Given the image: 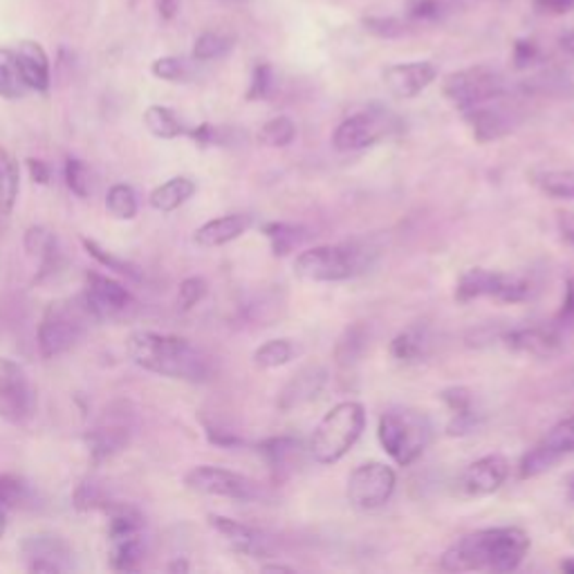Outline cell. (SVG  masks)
I'll return each mask as SVG.
<instances>
[{
	"label": "cell",
	"mask_w": 574,
	"mask_h": 574,
	"mask_svg": "<svg viewBox=\"0 0 574 574\" xmlns=\"http://www.w3.org/2000/svg\"><path fill=\"white\" fill-rule=\"evenodd\" d=\"M126 353L135 366L148 373L191 384L207 381L213 373L209 355L178 334L137 330L126 341Z\"/></svg>",
	"instance_id": "6da1fadb"
},
{
	"label": "cell",
	"mask_w": 574,
	"mask_h": 574,
	"mask_svg": "<svg viewBox=\"0 0 574 574\" xmlns=\"http://www.w3.org/2000/svg\"><path fill=\"white\" fill-rule=\"evenodd\" d=\"M529 550V537L521 527H491L465 534L444 554L449 572H512Z\"/></svg>",
	"instance_id": "7a4b0ae2"
},
{
	"label": "cell",
	"mask_w": 574,
	"mask_h": 574,
	"mask_svg": "<svg viewBox=\"0 0 574 574\" xmlns=\"http://www.w3.org/2000/svg\"><path fill=\"white\" fill-rule=\"evenodd\" d=\"M377 252L362 241L341 245H319L303 252L294 260V274L310 283H337L364 274Z\"/></svg>",
	"instance_id": "3957f363"
},
{
	"label": "cell",
	"mask_w": 574,
	"mask_h": 574,
	"mask_svg": "<svg viewBox=\"0 0 574 574\" xmlns=\"http://www.w3.org/2000/svg\"><path fill=\"white\" fill-rule=\"evenodd\" d=\"M377 436L400 467L413 465L433 440L431 419L415 408H391L379 417Z\"/></svg>",
	"instance_id": "277c9868"
},
{
	"label": "cell",
	"mask_w": 574,
	"mask_h": 574,
	"mask_svg": "<svg viewBox=\"0 0 574 574\" xmlns=\"http://www.w3.org/2000/svg\"><path fill=\"white\" fill-rule=\"evenodd\" d=\"M366 427V411L359 402H341L332 406L317 425L310 442V453L319 465H334L362 438Z\"/></svg>",
	"instance_id": "5b68a950"
},
{
	"label": "cell",
	"mask_w": 574,
	"mask_h": 574,
	"mask_svg": "<svg viewBox=\"0 0 574 574\" xmlns=\"http://www.w3.org/2000/svg\"><path fill=\"white\" fill-rule=\"evenodd\" d=\"M90 323V315L80 298H59L48 303L38 323V353L44 359L65 355L80 343Z\"/></svg>",
	"instance_id": "8992f818"
},
{
	"label": "cell",
	"mask_w": 574,
	"mask_h": 574,
	"mask_svg": "<svg viewBox=\"0 0 574 574\" xmlns=\"http://www.w3.org/2000/svg\"><path fill=\"white\" fill-rule=\"evenodd\" d=\"M101 510L108 514L110 567L118 572L139 570L146 554L144 537H142L144 518L139 510H135L129 503H112V501H103Z\"/></svg>",
	"instance_id": "52a82bcc"
},
{
	"label": "cell",
	"mask_w": 574,
	"mask_h": 574,
	"mask_svg": "<svg viewBox=\"0 0 574 574\" xmlns=\"http://www.w3.org/2000/svg\"><path fill=\"white\" fill-rule=\"evenodd\" d=\"M444 97L461 110H472L476 106L489 103L493 99H503L510 93L505 76L489 65H474L457 70L444 80Z\"/></svg>",
	"instance_id": "ba28073f"
},
{
	"label": "cell",
	"mask_w": 574,
	"mask_h": 574,
	"mask_svg": "<svg viewBox=\"0 0 574 574\" xmlns=\"http://www.w3.org/2000/svg\"><path fill=\"white\" fill-rule=\"evenodd\" d=\"M534 294L532 279L523 274L491 272L485 267H472L455 285V298L469 303L476 298H493L501 303H523Z\"/></svg>",
	"instance_id": "9c48e42d"
},
{
	"label": "cell",
	"mask_w": 574,
	"mask_h": 574,
	"mask_svg": "<svg viewBox=\"0 0 574 574\" xmlns=\"http://www.w3.org/2000/svg\"><path fill=\"white\" fill-rule=\"evenodd\" d=\"M395 114L384 108H368L351 114L332 133V146L339 152H355L370 148L398 131Z\"/></svg>",
	"instance_id": "30bf717a"
},
{
	"label": "cell",
	"mask_w": 574,
	"mask_h": 574,
	"mask_svg": "<svg viewBox=\"0 0 574 574\" xmlns=\"http://www.w3.org/2000/svg\"><path fill=\"white\" fill-rule=\"evenodd\" d=\"M186 489L203 493V496H218V499L229 501H262L265 489L249 476H243L232 469H222L213 465L194 467L184 476Z\"/></svg>",
	"instance_id": "8fae6325"
},
{
	"label": "cell",
	"mask_w": 574,
	"mask_h": 574,
	"mask_svg": "<svg viewBox=\"0 0 574 574\" xmlns=\"http://www.w3.org/2000/svg\"><path fill=\"white\" fill-rule=\"evenodd\" d=\"M82 301L93 321H118L135 308L133 294L120 281L99 272H86Z\"/></svg>",
	"instance_id": "7c38bea8"
},
{
	"label": "cell",
	"mask_w": 574,
	"mask_h": 574,
	"mask_svg": "<svg viewBox=\"0 0 574 574\" xmlns=\"http://www.w3.org/2000/svg\"><path fill=\"white\" fill-rule=\"evenodd\" d=\"M398 476L393 467L384 463H366L357 467L349 478V501L357 510H379L384 508L395 491Z\"/></svg>",
	"instance_id": "4fadbf2b"
},
{
	"label": "cell",
	"mask_w": 574,
	"mask_h": 574,
	"mask_svg": "<svg viewBox=\"0 0 574 574\" xmlns=\"http://www.w3.org/2000/svg\"><path fill=\"white\" fill-rule=\"evenodd\" d=\"M34 411V393L25 370L0 357V419L10 425H23Z\"/></svg>",
	"instance_id": "5bb4252c"
},
{
	"label": "cell",
	"mask_w": 574,
	"mask_h": 574,
	"mask_svg": "<svg viewBox=\"0 0 574 574\" xmlns=\"http://www.w3.org/2000/svg\"><path fill=\"white\" fill-rule=\"evenodd\" d=\"M21 557L29 572H65L72 563V550L57 534H34L21 544Z\"/></svg>",
	"instance_id": "9a60e30c"
},
{
	"label": "cell",
	"mask_w": 574,
	"mask_h": 574,
	"mask_svg": "<svg viewBox=\"0 0 574 574\" xmlns=\"http://www.w3.org/2000/svg\"><path fill=\"white\" fill-rule=\"evenodd\" d=\"M209 525L220 534V537L229 546L245 557L260 559V557H270L274 552L272 537L258 527L245 525L241 521L227 518V516H216V514L209 516Z\"/></svg>",
	"instance_id": "2e32d148"
},
{
	"label": "cell",
	"mask_w": 574,
	"mask_h": 574,
	"mask_svg": "<svg viewBox=\"0 0 574 574\" xmlns=\"http://www.w3.org/2000/svg\"><path fill=\"white\" fill-rule=\"evenodd\" d=\"M381 80H384V86L391 90V95L400 99H413L438 80V68L431 61L395 63L381 72Z\"/></svg>",
	"instance_id": "e0dca14e"
},
{
	"label": "cell",
	"mask_w": 574,
	"mask_h": 574,
	"mask_svg": "<svg viewBox=\"0 0 574 574\" xmlns=\"http://www.w3.org/2000/svg\"><path fill=\"white\" fill-rule=\"evenodd\" d=\"M508 476H510L508 457L491 453L465 469L461 478V487L467 496H489L505 485Z\"/></svg>",
	"instance_id": "ac0fdd59"
},
{
	"label": "cell",
	"mask_w": 574,
	"mask_h": 574,
	"mask_svg": "<svg viewBox=\"0 0 574 574\" xmlns=\"http://www.w3.org/2000/svg\"><path fill=\"white\" fill-rule=\"evenodd\" d=\"M503 99H493L489 103H483V106H476V108L463 112L467 124L474 131V137L480 144L496 142V139H501V137L512 133L514 114L503 106Z\"/></svg>",
	"instance_id": "d6986e66"
},
{
	"label": "cell",
	"mask_w": 574,
	"mask_h": 574,
	"mask_svg": "<svg viewBox=\"0 0 574 574\" xmlns=\"http://www.w3.org/2000/svg\"><path fill=\"white\" fill-rule=\"evenodd\" d=\"M326 384H328V370L323 366L319 364L305 366L283 387L279 395V406L283 411H294L310 404L321 395Z\"/></svg>",
	"instance_id": "ffe728a7"
},
{
	"label": "cell",
	"mask_w": 574,
	"mask_h": 574,
	"mask_svg": "<svg viewBox=\"0 0 574 574\" xmlns=\"http://www.w3.org/2000/svg\"><path fill=\"white\" fill-rule=\"evenodd\" d=\"M501 341L510 351L529 357H552L561 351V334L554 328L544 326L510 330L501 337Z\"/></svg>",
	"instance_id": "44dd1931"
},
{
	"label": "cell",
	"mask_w": 574,
	"mask_h": 574,
	"mask_svg": "<svg viewBox=\"0 0 574 574\" xmlns=\"http://www.w3.org/2000/svg\"><path fill=\"white\" fill-rule=\"evenodd\" d=\"M131 438V427H129V419L126 415H114L108 413L103 423L88 433V447H90V455L95 463L106 461V457L120 453L122 449H126Z\"/></svg>",
	"instance_id": "7402d4cb"
},
{
	"label": "cell",
	"mask_w": 574,
	"mask_h": 574,
	"mask_svg": "<svg viewBox=\"0 0 574 574\" xmlns=\"http://www.w3.org/2000/svg\"><path fill=\"white\" fill-rule=\"evenodd\" d=\"M16 59L23 72V80L29 88V93H41L46 95L52 84V74H50V57L46 48L36 41H21L16 46Z\"/></svg>",
	"instance_id": "603a6c76"
},
{
	"label": "cell",
	"mask_w": 574,
	"mask_h": 574,
	"mask_svg": "<svg viewBox=\"0 0 574 574\" xmlns=\"http://www.w3.org/2000/svg\"><path fill=\"white\" fill-rule=\"evenodd\" d=\"M252 216L247 213H229V216H220L216 220L205 222L203 227H198L194 232V243L198 247L211 249V247H222L227 243H232L236 239H241L247 229L252 227Z\"/></svg>",
	"instance_id": "cb8c5ba5"
},
{
	"label": "cell",
	"mask_w": 574,
	"mask_h": 574,
	"mask_svg": "<svg viewBox=\"0 0 574 574\" xmlns=\"http://www.w3.org/2000/svg\"><path fill=\"white\" fill-rule=\"evenodd\" d=\"M194 194H196V182L186 175H175L150 191L148 205L160 213H171L194 198Z\"/></svg>",
	"instance_id": "d4e9b609"
},
{
	"label": "cell",
	"mask_w": 574,
	"mask_h": 574,
	"mask_svg": "<svg viewBox=\"0 0 574 574\" xmlns=\"http://www.w3.org/2000/svg\"><path fill=\"white\" fill-rule=\"evenodd\" d=\"M431 351V334L423 326H411L391 341V355L402 364L423 362Z\"/></svg>",
	"instance_id": "484cf974"
},
{
	"label": "cell",
	"mask_w": 574,
	"mask_h": 574,
	"mask_svg": "<svg viewBox=\"0 0 574 574\" xmlns=\"http://www.w3.org/2000/svg\"><path fill=\"white\" fill-rule=\"evenodd\" d=\"M258 451L265 455L267 465L272 467V472L277 476H285L292 467H294V461H298L301 453H303V444L296 440V438H288V436H281V438H270L265 440Z\"/></svg>",
	"instance_id": "4316f807"
},
{
	"label": "cell",
	"mask_w": 574,
	"mask_h": 574,
	"mask_svg": "<svg viewBox=\"0 0 574 574\" xmlns=\"http://www.w3.org/2000/svg\"><path fill=\"white\" fill-rule=\"evenodd\" d=\"M262 234L270 241L274 256H288L308 241V229L292 222H267L262 227Z\"/></svg>",
	"instance_id": "83f0119b"
},
{
	"label": "cell",
	"mask_w": 574,
	"mask_h": 574,
	"mask_svg": "<svg viewBox=\"0 0 574 574\" xmlns=\"http://www.w3.org/2000/svg\"><path fill=\"white\" fill-rule=\"evenodd\" d=\"M144 126L160 139H178L188 133V126L167 106H148L144 110Z\"/></svg>",
	"instance_id": "f1b7e54d"
},
{
	"label": "cell",
	"mask_w": 574,
	"mask_h": 574,
	"mask_svg": "<svg viewBox=\"0 0 574 574\" xmlns=\"http://www.w3.org/2000/svg\"><path fill=\"white\" fill-rule=\"evenodd\" d=\"M29 93L23 72L16 59V52L10 48H0V99H23Z\"/></svg>",
	"instance_id": "f546056e"
},
{
	"label": "cell",
	"mask_w": 574,
	"mask_h": 574,
	"mask_svg": "<svg viewBox=\"0 0 574 574\" xmlns=\"http://www.w3.org/2000/svg\"><path fill=\"white\" fill-rule=\"evenodd\" d=\"M21 188L19 162L8 148L0 146V213H12Z\"/></svg>",
	"instance_id": "4dcf8cb0"
},
{
	"label": "cell",
	"mask_w": 574,
	"mask_h": 574,
	"mask_svg": "<svg viewBox=\"0 0 574 574\" xmlns=\"http://www.w3.org/2000/svg\"><path fill=\"white\" fill-rule=\"evenodd\" d=\"M196 59H184V57H162L156 59L150 63V72L152 76H158L162 82H171V84H188L194 82L198 76V68H196Z\"/></svg>",
	"instance_id": "1f68e13d"
},
{
	"label": "cell",
	"mask_w": 574,
	"mask_h": 574,
	"mask_svg": "<svg viewBox=\"0 0 574 574\" xmlns=\"http://www.w3.org/2000/svg\"><path fill=\"white\" fill-rule=\"evenodd\" d=\"M298 349L294 346V341L290 339H270L265 341L260 349L254 353V364L262 370H272L290 364L296 357Z\"/></svg>",
	"instance_id": "d6a6232c"
},
{
	"label": "cell",
	"mask_w": 574,
	"mask_h": 574,
	"mask_svg": "<svg viewBox=\"0 0 574 574\" xmlns=\"http://www.w3.org/2000/svg\"><path fill=\"white\" fill-rule=\"evenodd\" d=\"M82 245H84V249L88 252V256H93L99 265H103L106 270H110V272H114V274H120V277H126L129 281H142V279H144V277H142V270H139V267H137L135 262H131V260H126V258H120V256H114L112 252L103 249L97 241H93V239H82Z\"/></svg>",
	"instance_id": "836d02e7"
},
{
	"label": "cell",
	"mask_w": 574,
	"mask_h": 574,
	"mask_svg": "<svg viewBox=\"0 0 574 574\" xmlns=\"http://www.w3.org/2000/svg\"><path fill=\"white\" fill-rule=\"evenodd\" d=\"M0 503L8 510H25L34 505V489L14 474H0Z\"/></svg>",
	"instance_id": "e575fe53"
},
{
	"label": "cell",
	"mask_w": 574,
	"mask_h": 574,
	"mask_svg": "<svg viewBox=\"0 0 574 574\" xmlns=\"http://www.w3.org/2000/svg\"><path fill=\"white\" fill-rule=\"evenodd\" d=\"M534 184H537L546 196L557 200H574V171L548 169L534 173Z\"/></svg>",
	"instance_id": "d590c367"
},
{
	"label": "cell",
	"mask_w": 574,
	"mask_h": 574,
	"mask_svg": "<svg viewBox=\"0 0 574 574\" xmlns=\"http://www.w3.org/2000/svg\"><path fill=\"white\" fill-rule=\"evenodd\" d=\"M106 211L114 220H133L137 216V211H139L135 188L129 186V184L110 186L108 196H106Z\"/></svg>",
	"instance_id": "8d00e7d4"
},
{
	"label": "cell",
	"mask_w": 574,
	"mask_h": 574,
	"mask_svg": "<svg viewBox=\"0 0 574 574\" xmlns=\"http://www.w3.org/2000/svg\"><path fill=\"white\" fill-rule=\"evenodd\" d=\"M453 10V0H406V16L413 25L442 21Z\"/></svg>",
	"instance_id": "74e56055"
},
{
	"label": "cell",
	"mask_w": 574,
	"mask_h": 574,
	"mask_svg": "<svg viewBox=\"0 0 574 574\" xmlns=\"http://www.w3.org/2000/svg\"><path fill=\"white\" fill-rule=\"evenodd\" d=\"M234 48V38L220 34V32H205L196 38L194 44V59L198 63H207V61H216L227 57Z\"/></svg>",
	"instance_id": "f35d334b"
},
{
	"label": "cell",
	"mask_w": 574,
	"mask_h": 574,
	"mask_svg": "<svg viewBox=\"0 0 574 574\" xmlns=\"http://www.w3.org/2000/svg\"><path fill=\"white\" fill-rule=\"evenodd\" d=\"M366 349V330L362 326H353L343 332L334 346V357L341 366H351L359 362Z\"/></svg>",
	"instance_id": "ab89813d"
},
{
	"label": "cell",
	"mask_w": 574,
	"mask_h": 574,
	"mask_svg": "<svg viewBox=\"0 0 574 574\" xmlns=\"http://www.w3.org/2000/svg\"><path fill=\"white\" fill-rule=\"evenodd\" d=\"M294 139H296V126L290 118H285V114L265 122L262 129L258 131V142L270 148H285Z\"/></svg>",
	"instance_id": "60d3db41"
},
{
	"label": "cell",
	"mask_w": 574,
	"mask_h": 574,
	"mask_svg": "<svg viewBox=\"0 0 574 574\" xmlns=\"http://www.w3.org/2000/svg\"><path fill=\"white\" fill-rule=\"evenodd\" d=\"M539 447L550 451L557 461H561L565 453H572L574 451V417H565L559 425H554L548 431V436L539 442Z\"/></svg>",
	"instance_id": "b9f144b4"
},
{
	"label": "cell",
	"mask_w": 574,
	"mask_h": 574,
	"mask_svg": "<svg viewBox=\"0 0 574 574\" xmlns=\"http://www.w3.org/2000/svg\"><path fill=\"white\" fill-rule=\"evenodd\" d=\"M364 29L375 34L377 38H404L413 32V23L398 16H368L362 21Z\"/></svg>",
	"instance_id": "7bdbcfd3"
},
{
	"label": "cell",
	"mask_w": 574,
	"mask_h": 574,
	"mask_svg": "<svg viewBox=\"0 0 574 574\" xmlns=\"http://www.w3.org/2000/svg\"><path fill=\"white\" fill-rule=\"evenodd\" d=\"M63 173H65V184L74 196L88 198L93 194V173L84 160L68 158Z\"/></svg>",
	"instance_id": "ee69618b"
},
{
	"label": "cell",
	"mask_w": 574,
	"mask_h": 574,
	"mask_svg": "<svg viewBox=\"0 0 574 574\" xmlns=\"http://www.w3.org/2000/svg\"><path fill=\"white\" fill-rule=\"evenodd\" d=\"M557 463H559V461H557V457H554L550 451H546L544 447L537 444L532 451H527V453L523 455V461H521V478H534V476H539V474L552 469Z\"/></svg>",
	"instance_id": "f6af8a7d"
},
{
	"label": "cell",
	"mask_w": 574,
	"mask_h": 574,
	"mask_svg": "<svg viewBox=\"0 0 574 574\" xmlns=\"http://www.w3.org/2000/svg\"><path fill=\"white\" fill-rule=\"evenodd\" d=\"M272 93H274V70L270 65H267V63H260L252 72V82H249L247 99L249 101L270 99Z\"/></svg>",
	"instance_id": "bcb514c9"
},
{
	"label": "cell",
	"mask_w": 574,
	"mask_h": 574,
	"mask_svg": "<svg viewBox=\"0 0 574 574\" xmlns=\"http://www.w3.org/2000/svg\"><path fill=\"white\" fill-rule=\"evenodd\" d=\"M207 296V281L200 277H188L180 283L178 290V305L182 313L194 310L196 305Z\"/></svg>",
	"instance_id": "7dc6e473"
},
{
	"label": "cell",
	"mask_w": 574,
	"mask_h": 574,
	"mask_svg": "<svg viewBox=\"0 0 574 574\" xmlns=\"http://www.w3.org/2000/svg\"><path fill=\"white\" fill-rule=\"evenodd\" d=\"M478 427H480V413H476V408H467L461 413H451L447 433L453 438H463L474 433Z\"/></svg>",
	"instance_id": "c3c4849f"
},
{
	"label": "cell",
	"mask_w": 574,
	"mask_h": 574,
	"mask_svg": "<svg viewBox=\"0 0 574 574\" xmlns=\"http://www.w3.org/2000/svg\"><path fill=\"white\" fill-rule=\"evenodd\" d=\"M442 400H444V404L449 406L451 413H461V411L474 408V395H472V391L465 389V387L447 389V391L442 393Z\"/></svg>",
	"instance_id": "681fc988"
},
{
	"label": "cell",
	"mask_w": 574,
	"mask_h": 574,
	"mask_svg": "<svg viewBox=\"0 0 574 574\" xmlns=\"http://www.w3.org/2000/svg\"><path fill=\"white\" fill-rule=\"evenodd\" d=\"M539 59H541V52H539V48L534 46L532 41H518L516 44V48H514V65L518 70L532 68Z\"/></svg>",
	"instance_id": "f907efd6"
},
{
	"label": "cell",
	"mask_w": 574,
	"mask_h": 574,
	"mask_svg": "<svg viewBox=\"0 0 574 574\" xmlns=\"http://www.w3.org/2000/svg\"><path fill=\"white\" fill-rule=\"evenodd\" d=\"M534 8L539 14H567L574 10V0H534Z\"/></svg>",
	"instance_id": "816d5d0a"
},
{
	"label": "cell",
	"mask_w": 574,
	"mask_h": 574,
	"mask_svg": "<svg viewBox=\"0 0 574 574\" xmlns=\"http://www.w3.org/2000/svg\"><path fill=\"white\" fill-rule=\"evenodd\" d=\"M27 162V171H29V178L36 182V184H50L52 180V169L48 167V162L44 160H25Z\"/></svg>",
	"instance_id": "f5cc1de1"
},
{
	"label": "cell",
	"mask_w": 574,
	"mask_h": 574,
	"mask_svg": "<svg viewBox=\"0 0 574 574\" xmlns=\"http://www.w3.org/2000/svg\"><path fill=\"white\" fill-rule=\"evenodd\" d=\"M557 227L559 234L565 243L574 245V211H559L557 213Z\"/></svg>",
	"instance_id": "db71d44e"
},
{
	"label": "cell",
	"mask_w": 574,
	"mask_h": 574,
	"mask_svg": "<svg viewBox=\"0 0 574 574\" xmlns=\"http://www.w3.org/2000/svg\"><path fill=\"white\" fill-rule=\"evenodd\" d=\"M178 10H180V0H158V12L164 21L175 19Z\"/></svg>",
	"instance_id": "11a10c76"
},
{
	"label": "cell",
	"mask_w": 574,
	"mask_h": 574,
	"mask_svg": "<svg viewBox=\"0 0 574 574\" xmlns=\"http://www.w3.org/2000/svg\"><path fill=\"white\" fill-rule=\"evenodd\" d=\"M561 319H574V283L567 285V294L561 308Z\"/></svg>",
	"instance_id": "9f6ffc18"
},
{
	"label": "cell",
	"mask_w": 574,
	"mask_h": 574,
	"mask_svg": "<svg viewBox=\"0 0 574 574\" xmlns=\"http://www.w3.org/2000/svg\"><path fill=\"white\" fill-rule=\"evenodd\" d=\"M561 48H563V52L574 61V29H570V32H565V34L561 36Z\"/></svg>",
	"instance_id": "6f0895ef"
},
{
	"label": "cell",
	"mask_w": 574,
	"mask_h": 574,
	"mask_svg": "<svg viewBox=\"0 0 574 574\" xmlns=\"http://www.w3.org/2000/svg\"><path fill=\"white\" fill-rule=\"evenodd\" d=\"M8 516H10V510L0 503V539H3L5 532H8V523H10Z\"/></svg>",
	"instance_id": "680465c9"
},
{
	"label": "cell",
	"mask_w": 574,
	"mask_h": 574,
	"mask_svg": "<svg viewBox=\"0 0 574 574\" xmlns=\"http://www.w3.org/2000/svg\"><path fill=\"white\" fill-rule=\"evenodd\" d=\"M188 570V563L186 561H173L171 565H169V572H186Z\"/></svg>",
	"instance_id": "91938a15"
},
{
	"label": "cell",
	"mask_w": 574,
	"mask_h": 574,
	"mask_svg": "<svg viewBox=\"0 0 574 574\" xmlns=\"http://www.w3.org/2000/svg\"><path fill=\"white\" fill-rule=\"evenodd\" d=\"M567 496L574 501V474L567 478Z\"/></svg>",
	"instance_id": "94428289"
},
{
	"label": "cell",
	"mask_w": 574,
	"mask_h": 574,
	"mask_svg": "<svg viewBox=\"0 0 574 574\" xmlns=\"http://www.w3.org/2000/svg\"><path fill=\"white\" fill-rule=\"evenodd\" d=\"M565 572H572L574 574V559H567V561H563V565H561Z\"/></svg>",
	"instance_id": "6125c7cd"
},
{
	"label": "cell",
	"mask_w": 574,
	"mask_h": 574,
	"mask_svg": "<svg viewBox=\"0 0 574 574\" xmlns=\"http://www.w3.org/2000/svg\"><path fill=\"white\" fill-rule=\"evenodd\" d=\"M265 570H292V567H285V565H267Z\"/></svg>",
	"instance_id": "be15d7a7"
}]
</instances>
